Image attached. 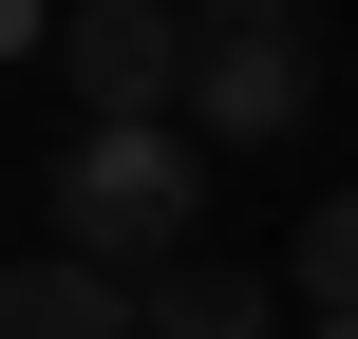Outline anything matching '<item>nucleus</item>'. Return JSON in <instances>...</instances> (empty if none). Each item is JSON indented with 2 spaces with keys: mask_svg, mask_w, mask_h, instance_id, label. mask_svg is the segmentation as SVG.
Instances as JSON below:
<instances>
[{
  "mask_svg": "<svg viewBox=\"0 0 358 339\" xmlns=\"http://www.w3.org/2000/svg\"><path fill=\"white\" fill-rule=\"evenodd\" d=\"M0 339H132V283L76 264V245H19L0 264Z\"/></svg>",
  "mask_w": 358,
  "mask_h": 339,
  "instance_id": "nucleus-5",
  "label": "nucleus"
},
{
  "mask_svg": "<svg viewBox=\"0 0 358 339\" xmlns=\"http://www.w3.org/2000/svg\"><path fill=\"white\" fill-rule=\"evenodd\" d=\"M189 226H208V151H189L170 113H132V132L76 113V151H57V245L113 264V283H151V264H189Z\"/></svg>",
  "mask_w": 358,
  "mask_h": 339,
  "instance_id": "nucleus-1",
  "label": "nucleus"
},
{
  "mask_svg": "<svg viewBox=\"0 0 358 339\" xmlns=\"http://www.w3.org/2000/svg\"><path fill=\"white\" fill-rule=\"evenodd\" d=\"M132 339H302V321H283V283H264V264L189 245V264H151V283H132Z\"/></svg>",
  "mask_w": 358,
  "mask_h": 339,
  "instance_id": "nucleus-4",
  "label": "nucleus"
},
{
  "mask_svg": "<svg viewBox=\"0 0 358 339\" xmlns=\"http://www.w3.org/2000/svg\"><path fill=\"white\" fill-rule=\"evenodd\" d=\"M57 75L94 94V132H132V113L189 94V19L170 0H57Z\"/></svg>",
  "mask_w": 358,
  "mask_h": 339,
  "instance_id": "nucleus-3",
  "label": "nucleus"
},
{
  "mask_svg": "<svg viewBox=\"0 0 358 339\" xmlns=\"http://www.w3.org/2000/svg\"><path fill=\"white\" fill-rule=\"evenodd\" d=\"M189 38H245V19H302V0H170Z\"/></svg>",
  "mask_w": 358,
  "mask_h": 339,
  "instance_id": "nucleus-7",
  "label": "nucleus"
},
{
  "mask_svg": "<svg viewBox=\"0 0 358 339\" xmlns=\"http://www.w3.org/2000/svg\"><path fill=\"white\" fill-rule=\"evenodd\" d=\"M302 113H321V57H302V19L189 38V94H170V132H189V151H283Z\"/></svg>",
  "mask_w": 358,
  "mask_h": 339,
  "instance_id": "nucleus-2",
  "label": "nucleus"
},
{
  "mask_svg": "<svg viewBox=\"0 0 358 339\" xmlns=\"http://www.w3.org/2000/svg\"><path fill=\"white\" fill-rule=\"evenodd\" d=\"M19 38H57V0H0V57H19Z\"/></svg>",
  "mask_w": 358,
  "mask_h": 339,
  "instance_id": "nucleus-8",
  "label": "nucleus"
},
{
  "mask_svg": "<svg viewBox=\"0 0 358 339\" xmlns=\"http://www.w3.org/2000/svg\"><path fill=\"white\" fill-rule=\"evenodd\" d=\"M283 321L358 339V189H321V208H302V245H283Z\"/></svg>",
  "mask_w": 358,
  "mask_h": 339,
  "instance_id": "nucleus-6",
  "label": "nucleus"
}]
</instances>
